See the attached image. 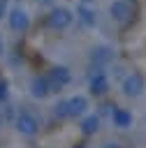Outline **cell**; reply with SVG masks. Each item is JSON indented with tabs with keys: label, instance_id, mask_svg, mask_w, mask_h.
<instances>
[{
	"label": "cell",
	"instance_id": "22",
	"mask_svg": "<svg viewBox=\"0 0 146 148\" xmlns=\"http://www.w3.org/2000/svg\"><path fill=\"white\" fill-rule=\"evenodd\" d=\"M74 148H86V146H81V143H76V146H74Z\"/></svg>",
	"mask_w": 146,
	"mask_h": 148
},
{
	"label": "cell",
	"instance_id": "18",
	"mask_svg": "<svg viewBox=\"0 0 146 148\" xmlns=\"http://www.w3.org/2000/svg\"><path fill=\"white\" fill-rule=\"evenodd\" d=\"M5 53V39H2V35H0V56Z\"/></svg>",
	"mask_w": 146,
	"mask_h": 148
},
{
	"label": "cell",
	"instance_id": "16",
	"mask_svg": "<svg viewBox=\"0 0 146 148\" xmlns=\"http://www.w3.org/2000/svg\"><path fill=\"white\" fill-rule=\"evenodd\" d=\"M7 9H9V7H7V0H0V21L7 16Z\"/></svg>",
	"mask_w": 146,
	"mask_h": 148
},
{
	"label": "cell",
	"instance_id": "21",
	"mask_svg": "<svg viewBox=\"0 0 146 148\" xmlns=\"http://www.w3.org/2000/svg\"><path fill=\"white\" fill-rule=\"evenodd\" d=\"M81 2H83V5H90V2H93V0H81Z\"/></svg>",
	"mask_w": 146,
	"mask_h": 148
},
{
	"label": "cell",
	"instance_id": "6",
	"mask_svg": "<svg viewBox=\"0 0 146 148\" xmlns=\"http://www.w3.org/2000/svg\"><path fill=\"white\" fill-rule=\"evenodd\" d=\"M109 88H111L109 76H107L102 69H93V72H90V76H88V90H90V95L102 97V95H107V92H109Z\"/></svg>",
	"mask_w": 146,
	"mask_h": 148
},
{
	"label": "cell",
	"instance_id": "19",
	"mask_svg": "<svg viewBox=\"0 0 146 148\" xmlns=\"http://www.w3.org/2000/svg\"><path fill=\"white\" fill-rule=\"evenodd\" d=\"M39 2H42V5H51L53 0H39Z\"/></svg>",
	"mask_w": 146,
	"mask_h": 148
},
{
	"label": "cell",
	"instance_id": "20",
	"mask_svg": "<svg viewBox=\"0 0 146 148\" xmlns=\"http://www.w3.org/2000/svg\"><path fill=\"white\" fill-rule=\"evenodd\" d=\"M2 125H5V118H2V113H0V130H2Z\"/></svg>",
	"mask_w": 146,
	"mask_h": 148
},
{
	"label": "cell",
	"instance_id": "23",
	"mask_svg": "<svg viewBox=\"0 0 146 148\" xmlns=\"http://www.w3.org/2000/svg\"><path fill=\"white\" fill-rule=\"evenodd\" d=\"M127 2H130V0H127Z\"/></svg>",
	"mask_w": 146,
	"mask_h": 148
},
{
	"label": "cell",
	"instance_id": "3",
	"mask_svg": "<svg viewBox=\"0 0 146 148\" xmlns=\"http://www.w3.org/2000/svg\"><path fill=\"white\" fill-rule=\"evenodd\" d=\"M121 90H123L125 97H132V99L141 97L144 90H146V79H144V74H139V72L125 74L123 81H121Z\"/></svg>",
	"mask_w": 146,
	"mask_h": 148
},
{
	"label": "cell",
	"instance_id": "7",
	"mask_svg": "<svg viewBox=\"0 0 146 148\" xmlns=\"http://www.w3.org/2000/svg\"><path fill=\"white\" fill-rule=\"evenodd\" d=\"M132 5L127 2V0H111L109 2V16H111V21H116V23H130L132 21Z\"/></svg>",
	"mask_w": 146,
	"mask_h": 148
},
{
	"label": "cell",
	"instance_id": "2",
	"mask_svg": "<svg viewBox=\"0 0 146 148\" xmlns=\"http://www.w3.org/2000/svg\"><path fill=\"white\" fill-rule=\"evenodd\" d=\"M5 18H7L9 28H12L14 32H19V35H23V32H28V30H30V14H28V9H25V7H21V5L9 7Z\"/></svg>",
	"mask_w": 146,
	"mask_h": 148
},
{
	"label": "cell",
	"instance_id": "5",
	"mask_svg": "<svg viewBox=\"0 0 146 148\" xmlns=\"http://www.w3.org/2000/svg\"><path fill=\"white\" fill-rule=\"evenodd\" d=\"M88 60H90V65L95 69H104L107 65L114 62V46H109V44H95L90 49V53H88Z\"/></svg>",
	"mask_w": 146,
	"mask_h": 148
},
{
	"label": "cell",
	"instance_id": "10",
	"mask_svg": "<svg viewBox=\"0 0 146 148\" xmlns=\"http://www.w3.org/2000/svg\"><path fill=\"white\" fill-rule=\"evenodd\" d=\"M28 92H30V97L32 99H46L49 95H51V86H49V79L46 76H32L30 79V83H28Z\"/></svg>",
	"mask_w": 146,
	"mask_h": 148
},
{
	"label": "cell",
	"instance_id": "17",
	"mask_svg": "<svg viewBox=\"0 0 146 148\" xmlns=\"http://www.w3.org/2000/svg\"><path fill=\"white\" fill-rule=\"evenodd\" d=\"M100 148H123V146H121L118 141H104V143H102Z\"/></svg>",
	"mask_w": 146,
	"mask_h": 148
},
{
	"label": "cell",
	"instance_id": "15",
	"mask_svg": "<svg viewBox=\"0 0 146 148\" xmlns=\"http://www.w3.org/2000/svg\"><path fill=\"white\" fill-rule=\"evenodd\" d=\"M0 102L2 104L9 102V81L7 79H0Z\"/></svg>",
	"mask_w": 146,
	"mask_h": 148
},
{
	"label": "cell",
	"instance_id": "12",
	"mask_svg": "<svg viewBox=\"0 0 146 148\" xmlns=\"http://www.w3.org/2000/svg\"><path fill=\"white\" fill-rule=\"evenodd\" d=\"M132 123H134V118H132V113L127 111V109H114L111 111V125L116 127V130H130L132 127Z\"/></svg>",
	"mask_w": 146,
	"mask_h": 148
},
{
	"label": "cell",
	"instance_id": "13",
	"mask_svg": "<svg viewBox=\"0 0 146 148\" xmlns=\"http://www.w3.org/2000/svg\"><path fill=\"white\" fill-rule=\"evenodd\" d=\"M100 127H102V118H100L97 113H86V116L81 118V134L93 136V134L100 132Z\"/></svg>",
	"mask_w": 146,
	"mask_h": 148
},
{
	"label": "cell",
	"instance_id": "8",
	"mask_svg": "<svg viewBox=\"0 0 146 148\" xmlns=\"http://www.w3.org/2000/svg\"><path fill=\"white\" fill-rule=\"evenodd\" d=\"M46 79H49L51 92H58V90H63L65 86H70V81H72V72H70L65 65H56Z\"/></svg>",
	"mask_w": 146,
	"mask_h": 148
},
{
	"label": "cell",
	"instance_id": "11",
	"mask_svg": "<svg viewBox=\"0 0 146 148\" xmlns=\"http://www.w3.org/2000/svg\"><path fill=\"white\" fill-rule=\"evenodd\" d=\"M67 102V118H83L88 113V97L86 95H72Z\"/></svg>",
	"mask_w": 146,
	"mask_h": 148
},
{
	"label": "cell",
	"instance_id": "9",
	"mask_svg": "<svg viewBox=\"0 0 146 148\" xmlns=\"http://www.w3.org/2000/svg\"><path fill=\"white\" fill-rule=\"evenodd\" d=\"M72 14L76 16V21H79L83 28H95V25H97V9H95L93 5H83V2H79L76 9H74Z\"/></svg>",
	"mask_w": 146,
	"mask_h": 148
},
{
	"label": "cell",
	"instance_id": "14",
	"mask_svg": "<svg viewBox=\"0 0 146 148\" xmlns=\"http://www.w3.org/2000/svg\"><path fill=\"white\" fill-rule=\"evenodd\" d=\"M53 116H56L58 120H65V118H67V102H65V99H58V102L53 104Z\"/></svg>",
	"mask_w": 146,
	"mask_h": 148
},
{
	"label": "cell",
	"instance_id": "4",
	"mask_svg": "<svg viewBox=\"0 0 146 148\" xmlns=\"http://www.w3.org/2000/svg\"><path fill=\"white\" fill-rule=\"evenodd\" d=\"M46 21H49V25L53 28V30H67L72 23H74V14H72V9L70 7H63V5H58V7H51V12H49V16H46Z\"/></svg>",
	"mask_w": 146,
	"mask_h": 148
},
{
	"label": "cell",
	"instance_id": "1",
	"mask_svg": "<svg viewBox=\"0 0 146 148\" xmlns=\"http://www.w3.org/2000/svg\"><path fill=\"white\" fill-rule=\"evenodd\" d=\"M14 130L25 139H35L39 134V118L28 106H21L14 116Z\"/></svg>",
	"mask_w": 146,
	"mask_h": 148
}]
</instances>
